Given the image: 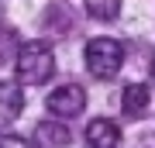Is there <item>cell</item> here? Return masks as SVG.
<instances>
[{
    "instance_id": "cell-5",
    "label": "cell",
    "mask_w": 155,
    "mask_h": 148,
    "mask_svg": "<svg viewBox=\"0 0 155 148\" xmlns=\"http://www.w3.org/2000/svg\"><path fill=\"white\" fill-rule=\"evenodd\" d=\"M148 104H152V86L148 83H127L124 93H121V107H124V117L138 121V117L148 114Z\"/></svg>"
},
{
    "instance_id": "cell-3",
    "label": "cell",
    "mask_w": 155,
    "mask_h": 148,
    "mask_svg": "<svg viewBox=\"0 0 155 148\" xmlns=\"http://www.w3.org/2000/svg\"><path fill=\"white\" fill-rule=\"evenodd\" d=\"M45 110H48L55 121H72L86 110V90L76 86V83H66V86H55L45 100Z\"/></svg>"
},
{
    "instance_id": "cell-4",
    "label": "cell",
    "mask_w": 155,
    "mask_h": 148,
    "mask_svg": "<svg viewBox=\"0 0 155 148\" xmlns=\"http://www.w3.org/2000/svg\"><path fill=\"white\" fill-rule=\"evenodd\" d=\"M86 145L90 148H121V127L110 117H93L86 124Z\"/></svg>"
},
{
    "instance_id": "cell-9",
    "label": "cell",
    "mask_w": 155,
    "mask_h": 148,
    "mask_svg": "<svg viewBox=\"0 0 155 148\" xmlns=\"http://www.w3.org/2000/svg\"><path fill=\"white\" fill-rule=\"evenodd\" d=\"M17 52H21V45H17V35H14V31H0V62H7L11 55L17 59Z\"/></svg>"
},
{
    "instance_id": "cell-7",
    "label": "cell",
    "mask_w": 155,
    "mask_h": 148,
    "mask_svg": "<svg viewBox=\"0 0 155 148\" xmlns=\"http://www.w3.org/2000/svg\"><path fill=\"white\" fill-rule=\"evenodd\" d=\"M35 134H38V138H41V145H48V148H66V145H69V138H72V134H69V127L62 124V121H41Z\"/></svg>"
},
{
    "instance_id": "cell-2",
    "label": "cell",
    "mask_w": 155,
    "mask_h": 148,
    "mask_svg": "<svg viewBox=\"0 0 155 148\" xmlns=\"http://www.w3.org/2000/svg\"><path fill=\"white\" fill-rule=\"evenodd\" d=\"M83 55H86L90 76H97V79H114L121 72V66H124V45L114 41V38H104V35L90 38Z\"/></svg>"
},
{
    "instance_id": "cell-1",
    "label": "cell",
    "mask_w": 155,
    "mask_h": 148,
    "mask_svg": "<svg viewBox=\"0 0 155 148\" xmlns=\"http://www.w3.org/2000/svg\"><path fill=\"white\" fill-rule=\"evenodd\" d=\"M14 69H17V79L28 83V86L48 83L52 72H55V52H52V45L48 41H24L17 59H14Z\"/></svg>"
},
{
    "instance_id": "cell-11",
    "label": "cell",
    "mask_w": 155,
    "mask_h": 148,
    "mask_svg": "<svg viewBox=\"0 0 155 148\" xmlns=\"http://www.w3.org/2000/svg\"><path fill=\"white\" fill-rule=\"evenodd\" d=\"M148 72H152V83H155V59H152V66H148Z\"/></svg>"
},
{
    "instance_id": "cell-10",
    "label": "cell",
    "mask_w": 155,
    "mask_h": 148,
    "mask_svg": "<svg viewBox=\"0 0 155 148\" xmlns=\"http://www.w3.org/2000/svg\"><path fill=\"white\" fill-rule=\"evenodd\" d=\"M0 148H31V141L21 134H0Z\"/></svg>"
},
{
    "instance_id": "cell-6",
    "label": "cell",
    "mask_w": 155,
    "mask_h": 148,
    "mask_svg": "<svg viewBox=\"0 0 155 148\" xmlns=\"http://www.w3.org/2000/svg\"><path fill=\"white\" fill-rule=\"evenodd\" d=\"M24 114V93L17 83H0V124H14Z\"/></svg>"
},
{
    "instance_id": "cell-8",
    "label": "cell",
    "mask_w": 155,
    "mask_h": 148,
    "mask_svg": "<svg viewBox=\"0 0 155 148\" xmlns=\"http://www.w3.org/2000/svg\"><path fill=\"white\" fill-rule=\"evenodd\" d=\"M86 14L97 17V21H114L121 14V0H83Z\"/></svg>"
}]
</instances>
